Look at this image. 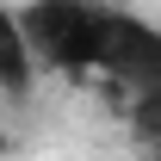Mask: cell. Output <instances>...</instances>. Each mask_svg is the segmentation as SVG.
<instances>
[{
	"label": "cell",
	"instance_id": "obj_1",
	"mask_svg": "<svg viewBox=\"0 0 161 161\" xmlns=\"http://www.w3.org/2000/svg\"><path fill=\"white\" fill-rule=\"evenodd\" d=\"M19 25H25V37H31V50H37V68L87 80L93 62H99L105 0H25Z\"/></svg>",
	"mask_w": 161,
	"mask_h": 161
},
{
	"label": "cell",
	"instance_id": "obj_2",
	"mask_svg": "<svg viewBox=\"0 0 161 161\" xmlns=\"http://www.w3.org/2000/svg\"><path fill=\"white\" fill-rule=\"evenodd\" d=\"M93 75L112 80V87H124V93L161 87V25H149L142 13H124V6H105Z\"/></svg>",
	"mask_w": 161,
	"mask_h": 161
},
{
	"label": "cell",
	"instance_id": "obj_3",
	"mask_svg": "<svg viewBox=\"0 0 161 161\" xmlns=\"http://www.w3.org/2000/svg\"><path fill=\"white\" fill-rule=\"evenodd\" d=\"M37 50H31V37H25V25H19V6H6L0 0V99H13L25 105L31 99V87H37Z\"/></svg>",
	"mask_w": 161,
	"mask_h": 161
},
{
	"label": "cell",
	"instance_id": "obj_4",
	"mask_svg": "<svg viewBox=\"0 0 161 161\" xmlns=\"http://www.w3.org/2000/svg\"><path fill=\"white\" fill-rule=\"evenodd\" d=\"M130 136H136L149 155H161V87L130 93Z\"/></svg>",
	"mask_w": 161,
	"mask_h": 161
},
{
	"label": "cell",
	"instance_id": "obj_5",
	"mask_svg": "<svg viewBox=\"0 0 161 161\" xmlns=\"http://www.w3.org/2000/svg\"><path fill=\"white\" fill-rule=\"evenodd\" d=\"M6 142H13V136H6V130H0V149H6Z\"/></svg>",
	"mask_w": 161,
	"mask_h": 161
}]
</instances>
